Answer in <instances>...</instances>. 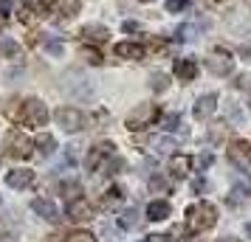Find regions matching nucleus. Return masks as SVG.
<instances>
[{"label":"nucleus","mask_w":251,"mask_h":242,"mask_svg":"<svg viewBox=\"0 0 251 242\" xmlns=\"http://www.w3.org/2000/svg\"><path fill=\"white\" fill-rule=\"evenodd\" d=\"M217 222V208L212 203H195L189 211H186V228L192 234H201V231L215 228Z\"/></svg>","instance_id":"nucleus-1"},{"label":"nucleus","mask_w":251,"mask_h":242,"mask_svg":"<svg viewBox=\"0 0 251 242\" xmlns=\"http://www.w3.org/2000/svg\"><path fill=\"white\" fill-rule=\"evenodd\" d=\"M3 150H6V155L14 158V161H25V158H31V155H34V144L25 138L20 130H9Z\"/></svg>","instance_id":"nucleus-2"},{"label":"nucleus","mask_w":251,"mask_h":242,"mask_svg":"<svg viewBox=\"0 0 251 242\" xmlns=\"http://www.w3.org/2000/svg\"><path fill=\"white\" fill-rule=\"evenodd\" d=\"M158 115H161L158 104H150V102L138 104L136 110L127 115V130H130V132H133V130H144V127H150V124H155Z\"/></svg>","instance_id":"nucleus-3"},{"label":"nucleus","mask_w":251,"mask_h":242,"mask_svg":"<svg viewBox=\"0 0 251 242\" xmlns=\"http://www.w3.org/2000/svg\"><path fill=\"white\" fill-rule=\"evenodd\" d=\"M20 124L43 130V127L48 124V110H46V104L40 102V99H25V102H23V113H20Z\"/></svg>","instance_id":"nucleus-4"},{"label":"nucleus","mask_w":251,"mask_h":242,"mask_svg":"<svg viewBox=\"0 0 251 242\" xmlns=\"http://www.w3.org/2000/svg\"><path fill=\"white\" fill-rule=\"evenodd\" d=\"M206 68L212 70L215 76H228L234 70V59H231V54H228L226 48H217V51H212L206 57Z\"/></svg>","instance_id":"nucleus-5"},{"label":"nucleus","mask_w":251,"mask_h":242,"mask_svg":"<svg viewBox=\"0 0 251 242\" xmlns=\"http://www.w3.org/2000/svg\"><path fill=\"white\" fill-rule=\"evenodd\" d=\"M54 115H57L59 127L65 130V132H79V130L85 127V115H82V110H76V107H59Z\"/></svg>","instance_id":"nucleus-6"},{"label":"nucleus","mask_w":251,"mask_h":242,"mask_svg":"<svg viewBox=\"0 0 251 242\" xmlns=\"http://www.w3.org/2000/svg\"><path fill=\"white\" fill-rule=\"evenodd\" d=\"M226 155H228V161L234 163L237 169H246V166L251 163V144H249V141H243V138L231 141Z\"/></svg>","instance_id":"nucleus-7"},{"label":"nucleus","mask_w":251,"mask_h":242,"mask_svg":"<svg viewBox=\"0 0 251 242\" xmlns=\"http://www.w3.org/2000/svg\"><path fill=\"white\" fill-rule=\"evenodd\" d=\"M65 214H68V220H74V222H88V220H91V214H93V208L88 206V200L76 197V200H71V203H68Z\"/></svg>","instance_id":"nucleus-8"},{"label":"nucleus","mask_w":251,"mask_h":242,"mask_svg":"<svg viewBox=\"0 0 251 242\" xmlns=\"http://www.w3.org/2000/svg\"><path fill=\"white\" fill-rule=\"evenodd\" d=\"M113 144H107V141H102V144H96L91 152H88V158H85V163H88V169H99L102 166L104 158H110L113 155Z\"/></svg>","instance_id":"nucleus-9"},{"label":"nucleus","mask_w":251,"mask_h":242,"mask_svg":"<svg viewBox=\"0 0 251 242\" xmlns=\"http://www.w3.org/2000/svg\"><path fill=\"white\" fill-rule=\"evenodd\" d=\"M215 110H217V96H215V93H206V96H201V99L195 102L192 115L198 118V121H203V118H209Z\"/></svg>","instance_id":"nucleus-10"},{"label":"nucleus","mask_w":251,"mask_h":242,"mask_svg":"<svg viewBox=\"0 0 251 242\" xmlns=\"http://www.w3.org/2000/svg\"><path fill=\"white\" fill-rule=\"evenodd\" d=\"M172 70H175V76H178L181 82H192L195 76H198V62H195V59H189V57L175 59Z\"/></svg>","instance_id":"nucleus-11"},{"label":"nucleus","mask_w":251,"mask_h":242,"mask_svg":"<svg viewBox=\"0 0 251 242\" xmlns=\"http://www.w3.org/2000/svg\"><path fill=\"white\" fill-rule=\"evenodd\" d=\"M31 208H34L37 214H40V217L46 220V222H59V208L54 206V203H51V200H43V197H37L34 203H31Z\"/></svg>","instance_id":"nucleus-12"},{"label":"nucleus","mask_w":251,"mask_h":242,"mask_svg":"<svg viewBox=\"0 0 251 242\" xmlns=\"http://www.w3.org/2000/svg\"><path fill=\"white\" fill-rule=\"evenodd\" d=\"M116 57H122V59H144V45L141 43H116Z\"/></svg>","instance_id":"nucleus-13"},{"label":"nucleus","mask_w":251,"mask_h":242,"mask_svg":"<svg viewBox=\"0 0 251 242\" xmlns=\"http://www.w3.org/2000/svg\"><path fill=\"white\" fill-rule=\"evenodd\" d=\"M31 180H34L31 169H12V172H6V183L12 189H25V186H31Z\"/></svg>","instance_id":"nucleus-14"},{"label":"nucleus","mask_w":251,"mask_h":242,"mask_svg":"<svg viewBox=\"0 0 251 242\" xmlns=\"http://www.w3.org/2000/svg\"><path fill=\"white\" fill-rule=\"evenodd\" d=\"M107 37H110V31H107L104 25H85V28H82V40H85L88 45H99Z\"/></svg>","instance_id":"nucleus-15"},{"label":"nucleus","mask_w":251,"mask_h":242,"mask_svg":"<svg viewBox=\"0 0 251 242\" xmlns=\"http://www.w3.org/2000/svg\"><path fill=\"white\" fill-rule=\"evenodd\" d=\"M170 203L167 200H152L147 206V220H152V222H161V220H167L170 217Z\"/></svg>","instance_id":"nucleus-16"},{"label":"nucleus","mask_w":251,"mask_h":242,"mask_svg":"<svg viewBox=\"0 0 251 242\" xmlns=\"http://www.w3.org/2000/svg\"><path fill=\"white\" fill-rule=\"evenodd\" d=\"M189 166H192V158H189V155H175L170 161L172 177H186V175H189Z\"/></svg>","instance_id":"nucleus-17"},{"label":"nucleus","mask_w":251,"mask_h":242,"mask_svg":"<svg viewBox=\"0 0 251 242\" xmlns=\"http://www.w3.org/2000/svg\"><path fill=\"white\" fill-rule=\"evenodd\" d=\"M34 147H37V152H40L43 158H48V155H54V150H57V141H54L51 132H40L37 141H34Z\"/></svg>","instance_id":"nucleus-18"},{"label":"nucleus","mask_w":251,"mask_h":242,"mask_svg":"<svg viewBox=\"0 0 251 242\" xmlns=\"http://www.w3.org/2000/svg\"><path fill=\"white\" fill-rule=\"evenodd\" d=\"M150 189H152L155 195H170V192H172V180L167 177V175L155 172L152 177H150Z\"/></svg>","instance_id":"nucleus-19"},{"label":"nucleus","mask_w":251,"mask_h":242,"mask_svg":"<svg viewBox=\"0 0 251 242\" xmlns=\"http://www.w3.org/2000/svg\"><path fill=\"white\" fill-rule=\"evenodd\" d=\"M119 225H122V228H127V231L138 228V225H141V217H138L136 208H125V211H122V217H119Z\"/></svg>","instance_id":"nucleus-20"},{"label":"nucleus","mask_w":251,"mask_h":242,"mask_svg":"<svg viewBox=\"0 0 251 242\" xmlns=\"http://www.w3.org/2000/svg\"><path fill=\"white\" fill-rule=\"evenodd\" d=\"M0 54H3V57H17V54H20V45H17V43H14L12 37H6V34H0Z\"/></svg>","instance_id":"nucleus-21"},{"label":"nucleus","mask_w":251,"mask_h":242,"mask_svg":"<svg viewBox=\"0 0 251 242\" xmlns=\"http://www.w3.org/2000/svg\"><path fill=\"white\" fill-rule=\"evenodd\" d=\"M34 17H40L37 9H34V3H23V6L17 9V20H20V23H34Z\"/></svg>","instance_id":"nucleus-22"},{"label":"nucleus","mask_w":251,"mask_h":242,"mask_svg":"<svg viewBox=\"0 0 251 242\" xmlns=\"http://www.w3.org/2000/svg\"><path fill=\"white\" fill-rule=\"evenodd\" d=\"M3 113L9 115L12 121H20V113H23V102H20V99H9V102H6V107H3Z\"/></svg>","instance_id":"nucleus-23"},{"label":"nucleus","mask_w":251,"mask_h":242,"mask_svg":"<svg viewBox=\"0 0 251 242\" xmlns=\"http://www.w3.org/2000/svg\"><path fill=\"white\" fill-rule=\"evenodd\" d=\"M43 48H46L48 54H54V57H62V54H65V45L59 43L57 37H46V40H43Z\"/></svg>","instance_id":"nucleus-24"},{"label":"nucleus","mask_w":251,"mask_h":242,"mask_svg":"<svg viewBox=\"0 0 251 242\" xmlns=\"http://www.w3.org/2000/svg\"><path fill=\"white\" fill-rule=\"evenodd\" d=\"M122 200V189L119 186H110L107 192H104V197H102V208H110V206H116Z\"/></svg>","instance_id":"nucleus-25"},{"label":"nucleus","mask_w":251,"mask_h":242,"mask_svg":"<svg viewBox=\"0 0 251 242\" xmlns=\"http://www.w3.org/2000/svg\"><path fill=\"white\" fill-rule=\"evenodd\" d=\"M150 88H152L155 93H164L167 88H170V79H167L164 73H152V76H150Z\"/></svg>","instance_id":"nucleus-26"},{"label":"nucleus","mask_w":251,"mask_h":242,"mask_svg":"<svg viewBox=\"0 0 251 242\" xmlns=\"http://www.w3.org/2000/svg\"><path fill=\"white\" fill-rule=\"evenodd\" d=\"M65 242H96V237H93L91 231H71L68 237H65Z\"/></svg>","instance_id":"nucleus-27"},{"label":"nucleus","mask_w":251,"mask_h":242,"mask_svg":"<svg viewBox=\"0 0 251 242\" xmlns=\"http://www.w3.org/2000/svg\"><path fill=\"white\" fill-rule=\"evenodd\" d=\"M62 195H65V200L71 203V200H76V197L82 195V186L79 183H65L62 186Z\"/></svg>","instance_id":"nucleus-28"},{"label":"nucleus","mask_w":251,"mask_h":242,"mask_svg":"<svg viewBox=\"0 0 251 242\" xmlns=\"http://www.w3.org/2000/svg\"><path fill=\"white\" fill-rule=\"evenodd\" d=\"M152 150L155 152H172L175 150V141L172 138H155L152 141Z\"/></svg>","instance_id":"nucleus-29"},{"label":"nucleus","mask_w":251,"mask_h":242,"mask_svg":"<svg viewBox=\"0 0 251 242\" xmlns=\"http://www.w3.org/2000/svg\"><path fill=\"white\" fill-rule=\"evenodd\" d=\"M59 9L68 17H74V14H79V0H59Z\"/></svg>","instance_id":"nucleus-30"},{"label":"nucleus","mask_w":251,"mask_h":242,"mask_svg":"<svg viewBox=\"0 0 251 242\" xmlns=\"http://www.w3.org/2000/svg\"><path fill=\"white\" fill-rule=\"evenodd\" d=\"M223 135H226V127H223V124H215V127L209 130V141H212V144L223 141Z\"/></svg>","instance_id":"nucleus-31"},{"label":"nucleus","mask_w":251,"mask_h":242,"mask_svg":"<svg viewBox=\"0 0 251 242\" xmlns=\"http://www.w3.org/2000/svg\"><path fill=\"white\" fill-rule=\"evenodd\" d=\"M189 6V0H167V12L175 14V12H183Z\"/></svg>","instance_id":"nucleus-32"},{"label":"nucleus","mask_w":251,"mask_h":242,"mask_svg":"<svg viewBox=\"0 0 251 242\" xmlns=\"http://www.w3.org/2000/svg\"><path fill=\"white\" fill-rule=\"evenodd\" d=\"M85 57H88L91 65H102V54H99L96 48H85Z\"/></svg>","instance_id":"nucleus-33"},{"label":"nucleus","mask_w":251,"mask_h":242,"mask_svg":"<svg viewBox=\"0 0 251 242\" xmlns=\"http://www.w3.org/2000/svg\"><path fill=\"white\" fill-rule=\"evenodd\" d=\"M178 124H181V115L178 113H170L167 118H164V130H175Z\"/></svg>","instance_id":"nucleus-34"},{"label":"nucleus","mask_w":251,"mask_h":242,"mask_svg":"<svg viewBox=\"0 0 251 242\" xmlns=\"http://www.w3.org/2000/svg\"><path fill=\"white\" fill-rule=\"evenodd\" d=\"M226 113H228V118H231V121H240V118H243V115H240V110H237V104H234V102H226Z\"/></svg>","instance_id":"nucleus-35"},{"label":"nucleus","mask_w":251,"mask_h":242,"mask_svg":"<svg viewBox=\"0 0 251 242\" xmlns=\"http://www.w3.org/2000/svg\"><path fill=\"white\" fill-rule=\"evenodd\" d=\"M240 57L246 59V62H251V40H249V43H243V45H240Z\"/></svg>","instance_id":"nucleus-36"},{"label":"nucleus","mask_w":251,"mask_h":242,"mask_svg":"<svg viewBox=\"0 0 251 242\" xmlns=\"http://www.w3.org/2000/svg\"><path fill=\"white\" fill-rule=\"evenodd\" d=\"M122 28H125V34H133V31H138V23H136V20H125Z\"/></svg>","instance_id":"nucleus-37"},{"label":"nucleus","mask_w":251,"mask_h":242,"mask_svg":"<svg viewBox=\"0 0 251 242\" xmlns=\"http://www.w3.org/2000/svg\"><path fill=\"white\" fill-rule=\"evenodd\" d=\"M212 161H215V158H212V155L206 152L203 158H198V166H201V169H209V166H212Z\"/></svg>","instance_id":"nucleus-38"},{"label":"nucleus","mask_w":251,"mask_h":242,"mask_svg":"<svg viewBox=\"0 0 251 242\" xmlns=\"http://www.w3.org/2000/svg\"><path fill=\"white\" fill-rule=\"evenodd\" d=\"M147 242H172L167 234H152V237H147Z\"/></svg>","instance_id":"nucleus-39"},{"label":"nucleus","mask_w":251,"mask_h":242,"mask_svg":"<svg viewBox=\"0 0 251 242\" xmlns=\"http://www.w3.org/2000/svg\"><path fill=\"white\" fill-rule=\"evenodd\" d=\"M192 189H195V192H203V189H206V183H203V180H195V183H192Z\"/></svg>","instance_id":"nucleus-40"},{"label":"nucleus","mask_w":251,"mask_h":242,"mask_svg":"<svg viewBox=\"0 0 251 242\" xmlns=\"http://www.w3.org/2000/svg\"><path fill=\"white\" fill-rule=\"evenodd\" d=\"M217 242H240V240H234V237H226V240H217Z\"/></svg>","instance_id":"nucleus-41"},{"label":"nucleus","mask_w":251,"mask_h":242,"mask_svg":"<svg viewBox=\"0 0 251 242\" xmlns=\"http://www.w3.org/2000/svg\"><path fill=\"white\" fill-rule=\"evenodd\" d=\"M246 237H251V222H249V225H246Z\"/></svg>","instance_id":"nucleus-42"},{"label":"nucleus","mask_w":251,"mask_h":242,"mask_svg":"<svg viewBox=\"0 0 251 242\" xmlns=\"http://www.w3.org/2000/svg\"><path fill=\"white\" fill-rule=\"evenodd\" d=\"M0 242H12V240H9V237H3V240H0Z\"/></svg>","instance_id":"nucleus-43"},{"label":"nucleus","mask_w":251,"mask_h":242,"mask_svg":"<svg viewBox=\"0 0 251 242\" xmlns=\"http://www.w3.org/2000/svg\"><path fill=\"white\" fill-rule=\"evenodd\" d=\"M0 3H12V0H0Z\"/></svg>","instance_id":"nucleus-44"},{"label":"nucleus","mask_w":251,"mask_h":242,"mask_svg":"<svg viewBox=\"0 0 251 242\" xmlns=\"http://www.w3.org/2000/svg\"><path fill=\"white\" fill-rule=\"evenodd\" d=\"M249 107H251V102H249Z\"/></svg>","instance_id":"nucleus-45"}]
</instances>
